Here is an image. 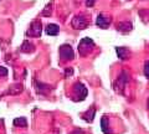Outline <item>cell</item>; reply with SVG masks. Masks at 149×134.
<instances>
[{
	"mask_svg": "<svg viewBox=\"0 0 149 134\" xmlns=\"http://www.w3.org/2000/svg\"><path fill=\"white\" fill-rule=\"evenodd\" d=\"M77 50H78L80 56L85 57L95 50V41H93L92 39H90V37H83L80 42H78Z\"/></svg>",
	"mask_w": 149,
	"mask_h": 134,
	"instance_id": "cell-1",
	"label": "cell"
},
{
	"mask_svg": "<svg viewBox=\"0 0 149 134\" xmlns=\"http://www.w3.org/2000/svg\"><path fill=\"white\" fill-rule=\"evenodd\" d=\"M91 24V17L87 16L86 14H80V15L73 16L71 21V26L74 30H83Z\"/></svg>",
	"mask_w": 149,
	"mask_h": 134,
	"instance_id": "cell-2",
	"label": "cell"
},
{
	"mask_svg": "<svg viewBox=\"0 0 149 134\" xmlns=\"http://www.w3.org/2000/svg\"><path fill=\"white\" fill-rule=\"evenodd\" d=\"M41 34H42V25H41V21L39 19L34 20L30 24V27L26 30L25 35L26 37H40Z\"/></svg>",
	"mask_w": 149,
	"mask_h": 134,
	"instance_id": "cell-3",
	"label": "cell"
},
{
	"mask_svg": "<svg viewBox=\"0 0 149 134\" xmlns=\"http://www.w3.org/2000/svg\"><path fill=\"white\" fill-rule=\"evenodd\" d=\"M87 94H88V91L83 83H81V82L74 83L73 85V96H74L73 101H76V102H78V101H85Z\"/></svg>",
	"mask_w": 149,
	"mask_h": 134,
	"instance_id": "cell-4",
	"label": "cell"
},
{
	"mask_svg": "<svg viewBox=\"0 0 149 134\" xmlns=\"http://www.w3.org/2000/svg\"><path fill=\"white\" fill-rule=\"evenodd\" d=\"M58 56L62 62H68L74 58V52L71 47V45H62L58 49Z\"/></svg>",
	"mask_w": 149,
	"mask_h": 134,
	"instance_id": "cell-5",
	"label": "cell"
},
{
	"mask_svg": "<svg viewBox=\"0 0 149 134\" xmlns=\"http://www.w3.org/2000/svg\"><path fill=\"white\" fill-rule=\"evenodd\" d=\"M128 81H129V75L125 71H122L120 72V75L118 76V78H117V82L114 83V90L117 91L118 93L123 94V90L125 88Z\"/></svg>",
	"mask_w": 149,
	"mask_h": 134,
	"instance_id": "cell-6",
	"label": "cell"
},
{
	"mask_svg": "<svg viewBox=\"0 0 149 134\" xmlns=\"http://www.w3.org/2000/svg\"><path fill=\"white\" fill-rule=\"evenodd\" d=\"M111 22H112L111 16H107L104 14H98V16H97V19H96V25L98 26L100 29H103V30L108 29Z\"/></svg>",
	"mask_w": 149,
	"mask_h": 134,
	"instance_id": "cell-7",
	"label": "cell"
},
{
	"mask_svg": "<svg viewBox=\"0 0 149 134\" xmlns=\"http://www.w3.org/2000/svg\"><path fill=\"white\" fill-rule=\"evenodd\" d=\"M24 91V87H22V85H20V83H15V85H13L9 87V90L5 92V93H3V96H6V94H10V96H16V94H20L21 92Z\"/></svg>",
	"mask_w": 149,
	"mask_h": 134,
	"instance_id": "cell-8",
	"label": "cell"
},
{
	"mask_svg": "<svg viewBox=\"0 0 149 134\" xmlns=\"http://www.w3.org/2000/svg\"><path fill=\"white\" fill-rule=\"evenodd\" d=\"M117 30L122 34H128L133 30V24L129 21H122V22H118L117 25Z\"/></svg>",
	"mask_w": 149,
	"mask_h": 134,
	"instance_id": "cell-9",
	"label": "cell"
},
{
	"mask_svg": "<svg viewBox=\"0 0 149 134\" xmlns=\"http://www.w3.org/2000/svg\"><path fill=\"white\" fill-rule=\"evenodd\" d=\"M95 114H96V108L95 107H91L90 109H87L85 113L82 114V119L87 123H92L93 119H95Z\"/></svg>",
	"mask_w": 149,
	"mask_h": 134,
	"instance_id": "cell-10",
	"label": "cell"
},
{
	"mask_svg": "<svg viewBox=\"0 0 149 134\" xmlns=\"http://www.w3.org/2000/svg\"><path fill=\"white\" fill-rule=\"evenodd\" d=\"M45 32H46V35H49V36H57L60 32V27L56 24H49L45 27Z\"/></svg>",
	"mask_w": 149,
	"mask_h": 134,
	"instance_id": "cell-11",
	"label": "cell"
},
{
	"mask_svg": "<svg viewBox=\"0 0 149 134\" xmlns=\"http://www.w3.org/2000/svg\"><path fill=\"white\" fill-rule=\"evenodd\" d=\"M116 52H117V56L119 60H122V61H124V60H127L129 57L130 55V51L127 49V47H116Z\"/></svg>",
	"mask_w": 149,
	"mask_h": 134,
	"instance_id": "cell-12",
	"label": "cell"
},
{
	"mask_svg": "<svg viewBox=\"0 0 149 134\" xmlns=\"http://www.w3.org/2000/svg\"><path fill=\"white\" fill-rule=\"evenodd\" d=\"M20 51L21 52H25V53H31L35 51V46L32 42H30L29 40H25L24 42H22L21 47H20Z\"/></svg>",
	"mask_w": 149,
	"mask_h": 134,
	"instance_id": "cell-13",
	"label": "cell"
},
{
	"mask_svg": "<svg viewBox=\"0 0 149 134\" xmlns=\"http://www.w3.org/2000/svg\"><path fill=\"white\" fill-rule=\"evenodd\" d=\"M101 129L104 134H112L111 129H109V119L107 115H103L101 119Z\"/></svg>",
	"mask_w": 149,
	"mask_h": 134,
	"instance_id": "cell-14",
	"label": "cell"
},
{
	"mask_svg": "<svg viewBox=\"0 0 149 134\" xmlns=\"http://www.w3.org/2000/svg\"><path fill=\"white\" fill-rule=\"evenodd\" d=\"M54 6V0H51V1L44 8V10L41 11V16H46V17H50L51 14H52V8Z\"/></svg>",
	"mask_w": 149,
	"mask_h": 134,
	"instance_id": "cell-15",
	"label": "cell"
},
{
	"mask_svg": "<svg viewBox=\"0 0 149 134\" xmlns=\"http://www.w3.org/2000/svg\"><path fill=\"white\" fill-rule=\"evenodd\" d=\"M36 91H37V93H40V94H46L50 91V86L44 85V83H41V82H36Z\"/></svg>",
	"mask_w": 149,
	"mask_h": 134,
	"instance_id": "cell-16",
	"label": "cell"
},
{
	"mask_svg": "<svg viewBox=\"0 0 149 134\" xmlns=\"http://www.w3.org/2000/svg\"><path fill=\"white\" fill-rule=\"evenodd\" d=\"M14 126L15 127H22V128H26L27 127V121L25 117H19L14 119Z\"/></svg>",
	"mask_w": 149,
	"mask_h": 134,
	"instance_id": "cell-17",
	"label": "cell"
},
{
	"mask_svg": "<svg viewBox=\"0 0 149 134\" xmlns=\"http://www.w3.org/2000/svg\"><path fill=\"white\" fill-rule=\"evenodd\" d=\"M144 76L149 80V61H146L144 63Z\"/></svg>",
	"mask_w": 149,
	"mask_h": 134,
	"instance_id": "cell-18",
	"label": "cell"
},
{
	"mask_svg": "<svg viewBox=\"0 0 149 134\" xmlns=\"http://www.w3.org/2000/svg\"><path fill=\"white\" fill-rule=\"evenodd\" d=\"M5 76H8V68L0 66V77H5Z\"/></svg>",
	"mask_w": 149,
	"mask_h": 134,
	"instance_id": "cell-19",
	"label": "cell"
},
{
	"mask_svg": "<svg viewBox=\"0 0 149 134\" xmlns=\"http://www.w3.org/2000/svg\"><path fill=\"white\" fill-rule=\"evenodd\" d=\"M73 75V70L71 67H67L66 68V71H65V77H70V76H72Z\"/></svg>",
	"mask_w": 149,
	"mask_h": 134,
	"instance_id": "cell-20",
	"label": "cell"
},
{
	"mask_svg": "<svg viewBox=\"0 0 149 134\" xmlns=\"http://www.w3.org/2000/svg\"><path fill=\"white\" fill-rule=\"evenodd\" d=\"M85 3H86V6L87 8H92L93 5H95L96 0H85Z\"/></svg>",
	"mask_w": 149,
	"mask_h": 134,
	"instance_id": "cell-21",
	"label": "cell"
},
{
	"mask_svg": "<svg viewBox=\"0 0 149 134\" xmlns=\"http://www.w3.org/2000/svg\"><path fill=\"white\" fill-rule=\"evenodd\" d=\"M71 134H83V131L82 129H76V131H73Z\"/></svg>",
	"mask_w": 149,
	"mask_h": 134,
	"instance_id": "cell-22",
	"label": "cell"
},
{
	"mask_svg": "<svg viewBox=\"0 0 149 134\" xmlns=\"http://www.w3.org/2000/svg\"><path fill=\"white\" fill-rule=\"evenodd\" d=\"M147 106H148V109H149V99H148V102H147Z\"/></svg>",
	"mask_w": 149,
	"mask_h": 134,
	"instance_id": "cell-23",
	"label": "cell"
},
{
	"mask_svg": "<svg viewBox=\"0 0 149 134\" xmlns=\"http://www.w3.org/2000/svg\"><path fill=\"white\" fill-rule=\"evenodd\" d=\"M0 1H1V0H0Z\"/></svg>",
	"mask_w": 149,
	"mask_h": 134,
	"instance_id": "cell-24",
	"label": "cell"
}]
</instances>
